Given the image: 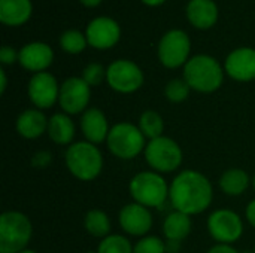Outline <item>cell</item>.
<instances>
[{"mask_svg": "<svg viewBox=\"0 0 255 253\" xmlns=\"http://www.w3.org/2000/svg\"><path fill=\"white\" fill-rule=\"evenodd\" d=\"M208 230L220 245H232L242 236L244 224L238 213L221 209L209 216Z\"/></svg>", "mask_w": 255, "mask_h": 253, "instance_id": "cell-10", "label": "cell"}, {"mask_svg": "<svg viewBox=\"0 0 255 253\" xmlns=\"http://www.w3.org/2000/svg\"><path fill=\"white\" fill-rule=\"evenodd\" d=\"M106 69L100 63H90L84 70H82V79L90 85V86H97L106 79Z\"/></svg>", "mask_w": 255, "mask_h": 253, "instance_id": "cell-29", "label": "cell"}, {"mask_svg": "<svg viewBox=\"0 0 255 253\" xmlns=\"http://www.w3.org/2000/svg\"><path fill=\"white\" fill-rule=\"evenodd\" d=\"M220 186L227 195H241L250 186V176L241 169H230L221 176Z\"/></svg>", "mask_w": 255, "mask_h": 253, "instance_id": "cell-23", "label": "cell"}, {"mask_svg": "<svg viewBox=\"0 0 255 253\" xmlns=\"http://www.w3.org/2000/svg\"><path fill=\"white\" fill-rule=\"evenodd\" d=\"M191 231V219L188 215L175 210L164 219L163 233L167 240H176L182 242L185 237H188Z\"/></svg>", "mask_w": 255, "mask_h": 253, "instance_id": "cell-22", "label": "cell"}, {"mask_svg": "<svg viewBox=\"0 0 255 253\" xmlns=\"http://www.w3.org/2000/svg\"><path fill=\"white\" fill-rule=\"evenodd\" d=\"M87 253H97V252H87Z\"/></svg>", "mask_w": 255, "mask_h": 253, "instance_id": "cell-41", "label": "cell"}, {"mask_svg": "<svg viewBox=\"0 0 255 253\" xmlns=\"http://www.w3.org/2000/svg\"><path fill=\"white\" fill-rule=\"evenodd\" d=\"M227 75L239 82H250L255 79V49L238 48L232 51L224 63Z\"/></svg>", "mask_w": 255, "mask_h": 253, "instance_id": "cell-14", "label": "cell"}, {"mask_svg": "<svg viewBox=\"0 0 255 253\" xmlns=\"http://www.w3.org/2000/svg\"><path fill=\"white\" fill-rule=\"evenodd\" d=\"M133 253H166V243L158 237H145L134 246Z\"/></svg>", "mask_w": 255, "mask_h": 253, "instance_id": "cell-30", "label": "cell"}, {"mask_svg": "<svg viewBox=\"0 0 255 253\" xmlns=\"http://www.w3.org/2000/svg\"><path fill=\"white\" fill-rule=\"evenodd\" d=\"M28 97L37 109H48L54 106L60 97L57 79L48 72L34 73L28 82Z\"/></svg>", "mask_w": 255, "mask_h": 253, "instance_id": "cell-13", "label": "cell"}, {"mask_svg": "<svg viewBox=\"0 0 255 253\" xmlns=\"http://www.w3.org/2000/svg\"><path fill=\"white\" fill-rule=\"evenodd\" d=\"M33 12L30 0H0V22L9 27L25 24Z\"/></svg>", "mask_w": 255, "mask_h": 253, "instance_id": "cell-19", "label": "cell"}, {"mask_svg": "<svg viewBox=\"0 0 255 253\" xmlns=\"http://www.w3.org/2000/svg\"><path fill=\"white\" fill-rule=\"evenodd\" d=\"M54 60V51L49 45L43 42H30L19 49L18 61L30 72L40 73L45 72Z\"/></svg>", "mask_w": 255, "mask_h": 253, "instance_id": "cell-15", "label": "cell"}, {"mask_svg": "<svg viewBox=\"0 0 255 253\" xmlns=\"http://www.w3.org/2000/svg\"><path fill=\"white\" fill-rule=\"evenodd\" d=\"M254 188H255V176H254Z\"/></svg>", "mask_w": 255, "mask_h": 253, "instance_id": "cell-40", "label": "cell"}, {"mask_svg": "<svg viewBox=\"0 0 255 253\" xmlns=\"http://www.w3.org/2000/svg\"><path fill=\"white\" fill-rule=\"evenodd\" d=\"M85 230L94 237H108L111 231V222L105 212L102 210H90L84 221Z\"/></svg>", "mask_w": 255, "mask_h": 253, "instance_id": "cell-24", "label": "cell"}, {"mask_svg": "<svg viewBox=\"0 0 255 253\" xmlns=\"http://www.w3.org/2000/svg\"><path fill=\"white\" fill-rule=\"evenodd\" d=\"M31 239V224L21 212H4L0 216V253L25 251Z\"/></svg>", "mask_w": 255, "mask_h": 253, "instance_id": "cell-4", "label": "cell"}, {"mask_svg": "<svg viewBox=\"0 0 255 253\" xmlns=\"http://www.w3.org/2000/svg\"><path fill=\"white\" fill-rule=\"evenodd\" d=\"M120 225L130 236H145L152 227V216L142 204H127L120 212Z\"/></svg>", "mask_w": 255, "mask_h": 253, "instance_id": "cell-16", "label": "cell"}, {"mask_svg": "<svg viewBox=\"0 0 255 253\" xmlns=\"http://www.w3.org/2000/svg\"><path fill=\"white\" fill-rule=\"evenodd\" d=\"M19 253H36V252H33V251H28V249H25V251H22V252H19Z\"/></svg>", "mask_w": 255, "mask_h": 253, "instance_id": "cell-39", "label": "cell"}, {"mask_svg": "<svg viewBox=\"0 0 255 253\" xmlns=\"http://www.w3.org/2000/svg\"><path fill=\"white\" fill-rule=\"evenodd\" d=\"M81 130L85 134L87 140L93 145L105 142L111 131L108 127V119L105 113L96 107L84 112L81 118Z\"/></svg>", "mask_w": 255, "mask_h": 253, "instance_id": "cell-18", "label": "cell"}, {"mask_svg": "<svg viewBox=\"0 0 255 253\" xmlns=\"http://www.w3.org/2000/svg\"><path fill=\"white\" fill-rule=\"evenodd\" d=\"M106 140L109 151L121 160L136 158L145 148L143 133L139 130V127H134L128 122L114 125Z\"/></svg>", "mask_w": 255, "mask_h": 253, "instance_id": "cell-6", "label": "cell"}, {"mask_svg": "<svg viewBox=\"0 0 255 253\" xmlns=\"http://www.w3.org/2000/svg\"><path fill=\"white\" fill-rule=\"evenodd\" d=\"M191 40L190 36L178 28L169 30L158 43V58L167 69H178L185 66L190 60Z\"/></svg>", "mask_w": 255, "mask_h": 253, "instance_id": "cell-8", "label": "cell"}, {"mask_svg": "<svg viewBox=\"0 0 255 253\" xmlns=\"http://www.w3.org/2000/svg\"><path fill=\"white\" fill-rule=\"evenodd\" d=\"M212 185L208 177L194 170L179 173L169 189L173 209L188 216L205 212L212 203Z\"/></svg>", "mask_w": 255, "mask_h": 253, "instance_id": "cell-1", "label": "cell"}, {"mask_svg": "<svg viewBox=\"0 0 255 253\" xmlns=\"http://www.w3.org/2000/svg\"><path fill=\"white\" fill-rule=\"evenodd\" d=\"M166 180L155 171H142L130 182V194L137 204L145 207H161L169 195Z\"/></svg>", "mask_w": 255, "mask_h": 253, "instance_id": "cell-5", "label": "cell"}, {"mask_svg": "<svg viewBox=\"0 0 255 253\" xmlns=\"http://www.w3.org/2000/svg\"><path fill=\"white\" fill-rule=\"evenodd\" d=\"M208 253H239L236 249H233L230 245H217L214 246Z\"/></svg>", "mask_w": 255, "mask_h": 253, "instance_id": "cell-33", "label": "cell"}, {"mask_svg": "<svg viewBox=\"0 0 255 253\" xmlns=\"http://www.w3.org/2000/svg\"><path fill=\"white\" fill-rule=\"evenodd\" d=\"M185 12L188 22L200 30H208L218 21V6L214 0H190Z\"/></svg>", "mask_w": 255, "mask_h": 253, "instance_id": "cell-17", "label": "cell"}, {"mask_svg": "<svg viewBox=\"0 0 255 253\" xmlns=\"http://www.w3.org/2000/svg\"><path fill=\"white\" fill-rule=\"evenodd\" d=\"M91 97L90 85L82 78H69L60 86V106L69 115L84 112Z\"/></svg>", "mask_w": 255, "mask_h": 253, "instance_id": "cell-11", "label": "cell"}, {"mask_svg": "<svg viewBox=\"0 0 255 253\" xmlns=\"http://www.w3.org/2000/svg\"><path fill=\"white\" fill-rule=\"evenodd\" d=\"M97 253H133L130 242L123 236H108L99 245Z\"/></svg>", "mask_w": 255, "mask_h": 253, "instance_id": "cell-27", "label": "cell"}, {"mask_svg": "<svg viewBox=\"0 0 255 253\" xmlns=\"http://www.w3.org/2000/svg\"><path fill=\"white\" fill-rule=\"evenodd\" d=\"M66 166L79 180H93L103 169V158L96 145L78 142L69 146L66 152Z\"/></svg>", "mask_w": 255, "mask_h": 253, "instance_id": "cell-3", "label": "cell"}, {"mask_svg": "<svg viewBox=\"0 0 255 253\" xmlns=\"http://www.w3.org/2000/svg\"><path fill=\"white\" fill-rule=\"evenodd\" d=\"M0 81H1V85H0V92L3 94L6 91V85H7V79H6V73L3 69H0Z\"/></svg>", "mask_w": 255, "mask_h": 253, "instance_id": "cell-36", "label": "cell"}, {"mask_svg": "<svg viewBox=\"0 0 255 253\" xmlns=\"http://www.w3.org/2000/svg\"><path fill=\"white\" fill-rule=\"evenodd\" d=\"M85 36L90 46L96 49H109L118 43L121 27L111 16H97L87 25Z\"/></svg>", "mask_w": 255, "mask_h": 253, "instance_id": "cell-12", "label": "cell"}, {"mask_svg": "<svg viewBox=\"0 0 255 253\" xmlns=\"http://www.w3.org/2000/svg\"><path fill=\"white\" fill-rule=\"evenodd\" d=\"M85 7H96V6H99L103 0H79Z\"/></svg>", "mask_w": 255, "mask_h": 253, "instance_id": "cell-37", "label": "cell"}, {"mask_svg": "<svg viewBox=\"0 0 255 253\" xmlns=\"http://www.w3.org/2000/svg\"><path fill=\"white\" fill-rule=\"evenodd\" d=\"M247 219L255 228V200H253L247 207Z\"/></svg>", "mask_w": 255, "mask_h": 253, "instance_id": "cell-34", "label": "cell"}, {"mask_svg": "<svg viewBox=\"0 0 255 253\" xmlns=\"http://www.w3.org/2000/svg\"><path fill=\"white\" fill-rule=\"evenodd\" d=\"M46 116L37 109L24 110L16 119V131L24 139H37L48 130Z\"/></svg>", "mask_w": 255, "mask_h": 253, "instance_id": "cell-20", "label": "cell"}, {"mask_svg": "<svg viewBox=\"0 0 255 253\" xmlns=\"http://www.w3.org/2000/svg\"><path fill=\"white\" fill-rule=\"evenodd\" d=\"M48 134L57 145H69L75 137V124L64 113H55L48 122Z\"/></svg>", "mask_w": 255, "mask_h": 253, "instance_id": "cell-21", "label": "cell"}, {"mask_svg": "<svg viewBox=\"0 0 255 253\" xmlns=\"http://www.w3.org/2000/svg\"><path fill=\"white\" fill-rule=\"evenodd\" d=\"M18 57H19V52H16L12 46H1L0 49V61L1 64L4 66H9V64H13L15 61H18Z\"/></svg>", "mask_w": 255, "mask_h": 253, "instance_id": "cell-31", "label": "cell"}, {"mask_svg": "<svg viewBox=\"0 0 255 253\" xmlns=\"http://www.w3.org/2000/svg\"><path fill=\"white\" fill-rule=\"evenodd\" d=\"M49 163H51V154L49 152H45V151L34 154L33 158H31V164L36 169H45Z\"/></svg>", "mask_w": 255, "mask_h": 253, "instance_id": "cell-32", "label": "cell"}, {"mask_svg": "<svg viewBox=\"0 0 255 253\" xmlns=\"http://www.w3.org/2000/svg\"><path fill=\"white\" fill-rule=\"evenodd\" d=\"M143 4H146V6H160V4H163L166 0H140Z\"/></svg>", "mask_w": 255, "mask_h": 253, "instance_id": "cell-38", "label": "cell"}, {"mask_svg": "<svg viewBox=\"0 0 255 253\" xmlns=\"http://www.w3.org/2000/svg\"><path fill=\"white\" fill-rule=\"evenodd\" d=\"M145 158L155 171L170 173L182 164V151L175 140L161 136L146 145Z\"/></svg>", "mask_w": 255, "mask_h": 253, "instance_id": "cell-7", "label": "cell"}, {"mask_svg": "<svg viewBox=\"0 0 255 253\" xmlns=\"http://www.w3.org/2000/svg\"><path fill=\"white\" fill-rule=\"evenodd\" d=\"M181 249V242L176 240H167L166 243V252L167 253H178Z\"/></svg>", "mask_w": 255, "mask_h": 253, "instance_id": "cell-35", "label": "cell"}, {"mask_svg": "<svg viewBox=\"0 0 255 253\" xmlns=\"http://www.w3.org/2000/svg\"><path fill=\"white\" fill-rule=\"evenodd\" d=\"M106 81L109 86L117 92L130 94L143 85V72L136 63L130 60H117L109 64Z\"/></svg>", "mask_w": 255, "mask_h": 253, "instance_id": "cell-9", "label": "cell"}, {"mask_svg": "<svg viewBox=\"0 0 255 253\" xmlns=\"http://www.w3.org/2000/svg\"><path fill=\"white\" fill-rule=\"evenodd\" d=\"M190 89H191V86L188 85V82L185 79H172L166 85L164 94H166L167 100H170L173 103H181L188 98Z\"/></svg>", "mask_w": 255, "mask_h": 253, "instance_id": "cell-28", "label": "cell"}, {"mask_svg": "<svg viewBox=\"0 0 255 253\" xmlns=\"http://www.w3.org/2000/svg\"><path fill=\"white\" fill-rule=\"evenodd\" d=\"M184 79L194 91L214 92L223 85L224 69L211 55H194L184 66Z\"/></svg>", "mask_w": 255, "mask_h": 253, "instance_id": "cell-2", "label": "cell"}, {"mask_svg": "<svg viewBox=\"0 0 255 253\" xmlns=\"http://www.w3.org/2000/svg\"><path fill=\"white\" fill-rule=\"evenodd\" d=\"M139 130L143 133L145 137H149L151 140L157 139V137H161L163 130H164L163 118L157 112H154V110H146V112H143L140 115Z\"/></svg>", "mask_w": 255, "mask_h": 253, "instance_id": "cell-25", "label": "cell"}, {"mask_svg": "<svg viewBox=\"0 0 255 253\" xmlns=\"http://www.w3.org/2000/svg\"><path fill=\"white\" fill-rule=\"evenodd\" d=\"M88 42H87V36L76 30V28H70L66 30L61 36H60V46L63 48L64 52L76 55L81 54L85 48H87Z\"/></svg>", "mask_w": 255, "mask_h": 253, "instance_id": "cell-26", "label": "cell"}]
</instances>
